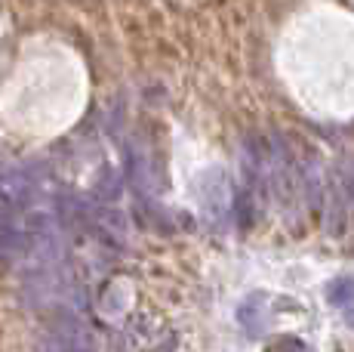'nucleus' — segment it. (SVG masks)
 <instances>
[{"label":"nucleus","instance_id":"f03ea898","mask_svg":"<svg viewBox=\"0 0 354 352\" xmlns=\"http://www.w3.org/2000/svg\"><path fill=\"white\" fill-rule=\"evenodd\" d=\"M326 300L336 309H354V275H342L326 284Z\"/></svg>","mask_w":354,"mask_h":352},{"label":"nucleus","instance_id":"f257e3e1","mask_svg":"<svg viewBox=\"0 0 354 352\" xmlns=\"http://www.w3.org/2000/svg\"><path fill=\"white\" fill-rule=\"evenodd\" d=\"M265 309H268V297H265V294L247 297V300L241 303V309H237V322H241V328L247 331L253 340H259V337L265 334V324H268Z\"/></svg>","mask_w":354,"mask_h":352},{"label":"nucleus","instance_id":"7ed1b4c3","mask_svg":"<svg viewBox=\"0 0 354 352\" xmlns=\"http://www.w3.org/2000/svg\"><path fill=\"white\" fill-rule=\"evenodd\" d=\"M268 352H311V349L305 346L299 337H277V340L268 346Z\"/></svg>","mask_w":354,"mask_h":352}]
</instances>
